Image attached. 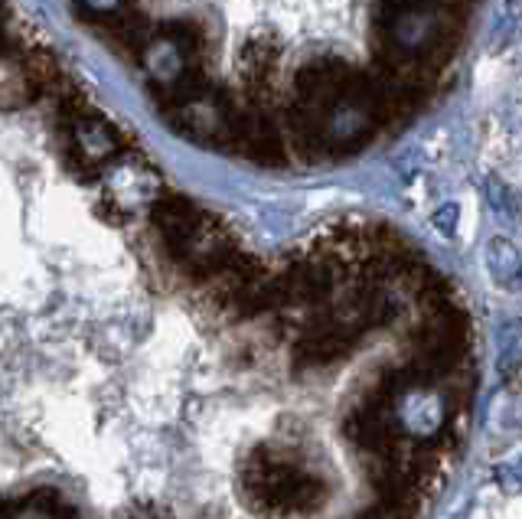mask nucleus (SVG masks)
<instances>
[{
  "label": "nucleus",
  "instance_id": "2",
  "mask_svg": "<svg viewBox=\"0 0 522 519\" xmlns=\"http://www.w3.org/2000/svg\"><path fill=\"white\" fill-rule=\"evenodd\" d=\"M487 262H490L493 278L500 281L503 288H513V284H519V278H522V258H519V252L509 242L496 239L490 245V252H487Z\"/></svg>",
  "mask_w": 522,
  "mask_h": 519
},
{
  "label": "nucleus",
  "instance_id": "1",
  "mask_svg": "<svg viewBox=\"0 0 522 519\" xmlns=\"http://www.w3.org/2000/svg\"><path fill=\"white\" fill-rule=\"evenodd\" d=\"M242 487L248 503L268 516H304L327 500V484L317 474L304 471L288 454L268 448V444L248 454Z\"/></svg>",
  "mask_w": 522,
  "mask_h": 519
}]
</instances>
